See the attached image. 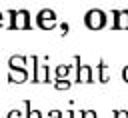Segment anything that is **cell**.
I'll return each instance as SVG.
<instances>
[{"mask_svg":"<svg viewBox=\"0 0 128 118\" xmlns=\"http://www.w3.org/2000/svg\"><path fill=\"white\" fill-rule=\"evenodd\" d=\"M104 22H106V18H104V12H100V10H90L86 14V26L90 30H100L104 26Z\"/></svg>","mask_w":128,"mask_h":118,"instance_id":"obj_1","label":"cell"},{"mask_svg":"<svg viewBox=\"0 0 128 118\" xmlns=\"http://www.w3.org/2000/svg\"><path fill=\"white\" fill-rule=\"evenodd\" d=\"M54 24H56V14L52 10H48V8L40 10V14H38V26L44 28V30H52Z\"/></svg>","mask_w":128,"mask_h":118,"instance_id":"obj_2","label":"cell"},{"mask_svg":"<svg viewBox=\"0 0 128 118\" xmlns=\"http://www.w3.org/2000/svg\"><path fill=\"white\" fill-rule=\"evenodd\" d=\"M12 14V28L16 30H24L28 28V12L20 10V12H10Z\"/></svg>","mask_w":128,"mask_h":118,"instance_id":"obj_3","label":"cell"},{"mask_svg":"<svg viewBox=\"0 0 128 118\" xmlns=\"http://www.w3.org/2000/svg\"><path fill=\"white\" fill-rule=\"evenodd\" d=\"M8 78H10V82H16V84H20V82H24V80L28 78V74H26V70H24V68H10V74H8Z\"/></svg>","mask_w":128,"mask_h":118,"instance_id":"obj_4","label":"cell"},{"mask_svg":"<svg viewBox=\"0 0 128 118\" xmlns=\"http://www.w3.org/2000/svg\"><path fill=\"white\" fill-rule=\"evenodd\" d=\"M76 76H78V82H90L92 80V68L90 66H78V72H76Z\"/></svg>","mask_w":128,"mask_h":118,"instance_id":"obj_5","label":"cell"},{"mask_svg":"<svg viewBox=\"0 0 128 118\" xmlns=\"http://www.w3.org/2000/svg\"><path fill=\"white\" fill-rule=\"evenodd\" d=\"M116 28H120V30H128V10L116 12Z\"/></svg>","mask_w":128,"mask_h":118,"instance_id":"obj_6","label":"cell"},{"mask_svg":"<svg viewBox=\"0 0 128 118\" xmlns=\"http://www.w3.org/2000/svg\"><path fill=\"white\" fill-rule=\"evenodd\" d=\"M34 80H36V82H46V80H48V68H46V66H42V64H38V66H36Z\"/></svg>","mask_w":128,"mask_h":118,"instance_id":"obj_7","label":"cell"},{"mask_svg":"<svg viewBox=\"0 0 128 118\" xmlns=\"http://www.w3.org/2000/svg\"><path fill=\"white\" fill-rule=\"evenodd\" d=\"M24 64H26L24 56H12L10 58V68H24Z\"/></svg>","mask_w":128,"mask_h":118,"instance_id":"obj_8","label":"cell"},{"mask_svg":"<svg viewBox=\"0 0 128 118\" xmlns=\"http://www.w3.org/2000/svg\"><path fill=\"white\" fill-rule=\"evenodd\" d=\"M68 70H70V68H68L66 64H60V66L56 68V78H58V80H64V78L68 76Z\"/></svg>","mask_w":128,"mask_h":118,"instance_id":"obj_9","label":"cell"},{"mask_svg":"<svg viewBox=\"0 0 128 118\" xmlns=\"http://www.w3.org/2000/svg\"><path fill=\"white\" fill-rule=\"evenodd\" d=\"M98 74H100V82H108V68H106L104 62H100V66H98Z\"/></svg>","mask_w":128,"mask_h":118,"instance_id":"obj_10","label":"cell"},{"mask_svg":"<svg viewBox=\"0 0 128 118\" xmlns=\"http://www.w3.org/2000/svg\"><path fill=\"white\" fill-rule=\"evenodd\" d=\"M58 90H68L70 88V82L68 80H56V84H54Z\"/></svg>","mask_w":128,"mask_h":118,"instance_id":"obj_11","label":"cell"},{"mask_svg":"<svg viewBox=\"0 0 128 118\" xmlns=\"http://www.w3.org/2000/svg\"><path fill=\"white\" fill-rule=\"evenodd\" d=\"M28 118H42V114L38 110H28Z\"/></svg>","mask_w":128,"mask_h":118,"instance_id":"obj_12","label":"cell"},{"mask_svg":"<svg viewBox=\"0 0 128 118\" xmlns=\"http://www.w3.org/2000/svg\"><path fill=\"white\" fill-rule=\"evenodd\" d=\"M48 118H62V112H60V110H52V112L48 114Z\"/></svg>","mask_w":128,"mask_h":118,"instance_id":"obj_13","label":"cell"},{"mask_svg":"<svg viewBox=\"0 0 128 118\" xmlns=\"http://www.w3.org/2000/svg\"><path fill=\"white\" fill-rule=\"evenodd\" d=\"M116 118H128V110H116Z\"/></svg>","mask_w":128,"mask_h":118,"instance_id":"obj_14","label":"cell"},{"mask_svg":"<svg viewBox=\"0 0 128 118\" xmlns=\"http://www.w3.org/2000/svg\"><path fill=\"white\" fill-rule=\"evenodd\" d=\"M8 118H22V114H20V110H12L8 114Z\"/></svg>","mask_w":128,"mask_h":118,"instance_id":"obj_15","label":"cell"},{"mask_svg":"<svg viewBox=\"0 0 128 118\" xmlns=\"http://www.w3.org/2000/svg\"><path fill=\"white\" fill-rule=\"evenodd\" d=\"M84 118H96V114L92 110H84Z\"/></svg>","mask_w":128,"mask_h":118,"instance_id":"obj_16","label":"cell"},{"mask_svg":"<svg viewBox=\"0 0 128 118\" xmlns=\"http://www.w3.org/2000/svg\"><path fill=\"white\" fill-rule=\"evenodd\" d=\"M122 78H124V82H128V66H124V70H122Z\"/></svg>","mask_w":128,"mask_h":118,"instance_id":"obj_17","label":"cell"},{"mask_svg":"<svg viewBox=\"0 0 128 118\" xmlns=\"http://www.w3.org/2000/svg\"><path fill=\"white\" fill-rule=\"evenodd\" d=\"M0 20H2V12H0Z\"/></svg>","mask_w":128,"mask_h":118,"instance_id":"obj_18","label":"cell"},{"mask_svg":"<svg viewBox=\"0 0 128 118\" xmlns=\"http://www.w3.org/2000/svg\"><path fill=\"white\" fill-rule=\"evenodd\" d=\"M0 26H2V20H0Z\"/></svg>","mask_w":128,"mask_h":118,"instance_id":"obj_19","label":"cell"}]
</instances>
